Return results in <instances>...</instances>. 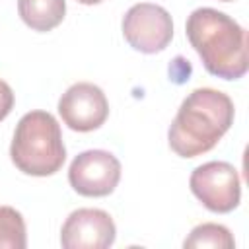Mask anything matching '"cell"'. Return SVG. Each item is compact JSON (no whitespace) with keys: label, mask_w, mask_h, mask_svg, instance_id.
<instances>
[{"label":"cell","mask_w":249,"mask_h":249,"mask_svg":"<svg viewBox=\"0 0 249 249\" xmlns=\"http://www.w3.org/2000/svg\"><path fill=\"white\" fill-rule=\"evenodd\" d=\"M233 115L235 107L228 93L214 88L193 89L169 124V148L181 158L210 152L233 124Z\"/></svg>","instance_id":"1"},{"label":"cell","mask_w":249,"mask_h":249,"mask_svg":"<svg viewBox=\"0 0 249 249\" xmlns=\"http://www.w3.org/2000/svg\"><path fill=\"white\" fill-rule=\"evenodd\" d=\"M185 33L208 74L222 80L245 76L247 31L233 18L216 8H196L187 18Z\"/></svg>","instance_id":"2"},{"label":"cell","mask_w":249,"mask_h":249,"mask_svg":"<svg viewBox=\"0 0 249 249\" xmlns=\"http://www.w3.org/2000/svg\"><path fill=\"white\" fill-rule=\"evenodd\" d=\"M10 158L12 163L25 175H54L66 160L58 121L51 113L39 109L25 113L16 124Z\"/></svg>","instance_id":"3"},{"label":"cell","mask_w":249,"mask_h":249,"mask_svg":"<svg viewBox=\"0 0 249 249\" xmlns=\"http://www.w3.org/2000/svg\"><path fill=\"white\" fill-rule=\"evenodd\" d=\"M189 187L202 206L216 214L231 212L241 198L239 173L228 161H206L195 167Z\"/></svg>","instance_id":"4"},{"label":"cell","mask_w":249,"mask_h":249,"mask_svg":"<svg viewBox=\"0 0 249 249\" xmlns=\"http://www.w3.org/2000/svg\"><path fill=\"white\" fill-rule=\"evenodd\" d=\"M123 37L138 53H161L173 39V19L158 4H134L123 16Z\"/></svg>","instance_id":"5"},{"label":"cell","mask_w":249,"mask_h":249,"mask_svg":"<svg viewBox=\"0 0 249 249\" xmlns=\"http://www.w3.org/2000/svg\"><path fill=\"white\" fill-rule=\"evenodd\" d=\"M121 181V161L107 150H86L68 167V183L82 196H107Z\"/></svg>","instance_id":"6"},{"label":"cell","mask_w":249,"mask_h":249,"mask_svg":"<svg viewBox=\"0 0 249 249\" xmlns=\"http://www.w3.org/2000/svg\"><path fill=\"white\" fill-rule=\"evenodd\" d=\"M62 123L76 132H91L109 117V101L103 89L91 82L72 84L58 99Z\"/></svg>","instance_id":"7"},{"label":"cell","mask_w":249,"mask_h":249,"mask_svg":"<svg viewBox=\"0 0 249 249\" xmlns=\"http://www.w3.org/2000/svg\"><path fill=\"white\" fill-rule=\"evenodd\" d=\"M117 228L101 208H78L62 224L60 245L64 249H107L115 243Z\"/></svg>","instance_id":"8"},{"label":"cell","mask_w":249,"mask_h":249,"mask_svg":"<svg viewBox=\"0 0 249 249\" xmlns=\"http://www.w3.org/2000/svg\"><path fill=\"white\" fill-rule=\"evenodd\" d=\"M18 14L27 27L45 33L62 23L66 0H18Z\"/></svg>","instance_id":"9"},{"label":"cell","mask_w":249,"mask_h":249,"mask_svg":"<svg viewBox=\"0 0 249 249\" xmlns=\"http://www.w3.org/2000/svg\"><path fill=\"white\" fill-rule=\"evenodd\" d=\"M183 247H189V249H193V247H196V249H200V247L231 249V247H235V239L226 226L206 222V224H198L196 228H193L189 237L183 241Z\"/></svg>","instance_id":"10"},{"label":"cell","mask_w":249,"mask_h":249,"mask_svg":"<svg viewBox=\"0 0 249 249\" xmlns=\"http://www.w3.org/2000/svg\"><path fill=\"white\" fill-rule=\"evenodd\" d=\"M27 231L23 216L12 206H0V249H25Z\"/></svg>","instance_id":"11"},{"label":"cell","mask_w":249,"mask_h":249,"mask_svg":"<svg viewBox=\"0 0 249 249\" xmlns=\"http://www.w3.org/2000/svg\"><path fill=\"white\" fill-rule=\"evenodd\" d=\"M12 107H14V91L10 84L0 78V121H4L12 113Z\"/></svg>","instance_id":"12"},{"label":"cell","mask_w":249,"mask_h":249,"mask_svg":"<svg viewBox=\"0 0 249 249\" xmlns=\"http://www.w3.org/2000/svg\"><path fill=\"white\" fill-rule=\"evenodd\" d=\"M80 4H84V6H93V4H99V2H103V0H78Z\"/></svg>","instance_id":"13"},{"label":"cell","mask_w":249,"mask_h":249,"mask_svg":"<svg viewBox=\"0 0 249 249\" xmlns=\"http://www.w3.org/2000/svg\"><path fill=\"white\" fill-rule=\"evenodd\" d=\"M222 2H231V0H222Z\"/></svg>","instance_id":"14"}]
</instances>
